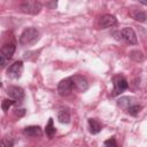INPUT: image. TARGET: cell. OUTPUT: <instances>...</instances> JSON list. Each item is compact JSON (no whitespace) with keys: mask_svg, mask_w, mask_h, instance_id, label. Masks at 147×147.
<instances>
[{"mask_svg":"<svg viewBox=\"0 0 147 147\" xmlns=\"http://www.w3.org/2000/svg\"><path fill=\"white\" fill-rule=\"evenodd\" d=\"M9 60H10V59H8V57H6V56H3V55H0V64H1V67L5 68V67L7 65V63L9 62Z\"/></svg>","mask_w":147,"mask_h":147,"instance_id":"44dd1931","label":"cell"},{"mask_svg":"<svg viewBox=\"0 0 147 147\" xmlns=\"http://www.w3.org/2000/svg\"><path fill=\"white\" fill-rule=\"evenodd\" d=\"M57 119H59L60 123H64V124L69 123L70 122V111H69V109L68 108L61 109L57 114Z\"/></svg>","mask_w":147,"mask_h":147,"instance_id":"4fadbf2b","label":"cell"},{"mask_svg":"<svg viewBox=\"0 0 147 147\" xmlns=\"http://www.w3.org/2000/svg\"><path fill=\"white\" fill-rule=\"evenodd\" d=\"M45 6L49 9H55L57 7V0H45Z\"/></svg>","mask_w":147,"mask_h":147,"instance_id":"ffe728a7","label":"cell"},{"mask_svg":"<svg viewBox=\"0 0 147 147\" xmlns=\"http://www.w3.org/2000/svg\"><path fill=\"white\" fill-rule=\"evenodd\" d=\"M15 49H16V46H15L14 42H7V44H5V45L1 47V55H3V56H6V57L10 59V57L14 55Z\"/></svg>","mask_w":147,"mask_h":147,"instance_id":"8fae6325","label":"cell"},{"mask_svg":"<svg viewBox=\"0 0 147 147\" xmlns=\"http://www.w3.org/2000/svg\"><path fill=\"white\" fill-rule=\"evenodd\" d=\"M113 84H114V91L113 95H118L123 93L127 88V80L123 76H115L113 78Z\"/></svg>","mask_w":147,"mask_h":147,"instance_id":"277c9868","label":"cell"},{"mask_svg":"<svg viewBox=\"0 0 147 147\" xmlns=\"http://www.w3.org/2000/svg\"><path fill=\"white\" fill-rule=\"evenodd\" d=\"M116 23H117L116 17L110 14H106V15L101 16V18H100V28L101 29H107V28L114 26V25H116Z\"/></svg>","mask_w":147,"mask_h":147,"instance_id":"52a82bcc","label":"cell"},{"mask_svg":"<svg viewBox=\"0 0 147 147\" xmlns=\"http://www.w3.org/2000/svg\"><path fill=\"white\" fill-rule=\"evenodd\" d=\"M15 114H16V116H23L24 114H25V110L24 109H16V111H15Z\"/></svg>","mask_w":147,"mask_h":147,"instance_id":"603a6c76","label":"cell"},{"mask_svg":"<svg viewBox=\"0 0 147 147\" xmlns=\"http://www.w3.org/2000/svg\"><path fill=\"white\" fill-rule=\"evenodd\" d=\"M88 127H90V132L92 134H96L101 131V124L94 119V118H90L88 119Z\"/></svg>","mask_w":147,"mask_h":147,"instance_id":"5bb4252c","label":"cell"},{"mask_svg":"<svg viewBox=\"0 0 147 147\" xmlns=\"http://www.w3.org/2000/svg\"><path fill=\"white\" fill-rule=\"evenodd\" d=\"M105 145H106V146H113V147H116V146H117V142H116L115 138H110V139H108V140L105 141Z\"/></svg>","mask_w":147,"mask_h":147,"instance_id":"7402d4cb","label":"cell"},{"mask_svg":"<svg viewBox=\"0 0 147 147\" xmlns=\"http://www.w3.org/2000/svg\"><path fill=\"white\" fill-rule=\"evenodd\" d=\"M74 86H75V83H74V78H72V77L64 78V79H62V80L59 83V85H57V92H59V94L62 95V96L68 95V94L72 91Z\"/></svg>","mask_w":147,"mask_h":147,"instance_id":"3957f363","label":"cell"},{"mask_svg":"<svg viewBox=\"0 0 147 147\" xmlns=\"http://www.w3.org/2000/svg\"><path fill=\"white\" fill-rule=\"evenodd\" d=\"M141 5H144V6H147V0H138Z\"/></svg>","mask_w":147,"mask_h":147,"instance_id":"cb8c5ba5","label":"cell"},{"mask_svg":"<svg viewBox=\"0 0 147 147\" xmlns=\"http://www.w3.org/2000/svg\"><path fill=\"white\" fill-rule=\"evenodd\" d=\"M22 71H23V62L16 61L9 65V68L7 70V75L10 78H18L22 75Z\"/></svg>","mask_w":147,"mask_h":147,"instance_id":"5b68a950","label":"cell"},{"mask_svg":"<svg viewBox=\"0 0 147 147\" xmlns=\"http://www.w3.org/2000/svg\"><path fill=\"white\" fill-rule=\"evenodd\" d=\"M21 10L23 13L26 14H32V15H37L40 13L41 10V5L38 1H30V0H25L23 1V3L21 5Z\"/></svg>","mask_w":147,"mask_h":147,"instance_id":"7a4b0ae2","label":"cell"},{"mask_svg":"<svg viewBox=\"0 0 147 147\" xmlns=\"http://www.w3.org/2000/svg\"><path fill=\"white\" fill-rule=\"evenodd\" d=\"M16 103V100L15 99H5L3 101H2V103H1V108H2V110L5 111V113H7L8 111V109L13 106V105H15Z\"/></svg>","mask_w":147,"mask_h":147,"instance_id":"e0dca14e","label":"cell"},{"mask_svg":"<svg viewBox=\"0 0 147 147\" xmlns=\"http://www.w3.org/2000/svg\"><path fill=\"white\" fill-rule=\"evenodd\" d=\"M23 133H24L26 137L37 138V137H41L42 131H41L40 126H38V125H31V126H26V127L23 130Z\"/></svg>","mask_w":147,"mask_h":147,"instance_id":"ba28073f","label":"cell"},{"mask_svg":"<svg viewBox=\"0 0 147 147\" xmlns=\"http://www.w3.org/2000/svg\"><path fill=\"white\" fill-rule=\"evenodd\" d=\"M131 100H133L132 98H130V96H123V98H121V99H118V101H117V105L121 107V108H127V107H130L131 106Z\"/></svg>","mask_w":147,"mask_h":147,"instance_id":"9a60e30c","label":"cell"},{"mask_svg":"<svg viewBox=\"0 0 147 147\" xmlns=\"http://www.w3.org/2000/svg\"><path fill=\"white\" fill-rule=\"evenodd\" d=\"M72 78H74L75 86H76V88H77L78 91L85 92V91L87 90L88 84H87V80H86L84 77H82V76H75V77H72Z\"/></svg>","mask_w":147,"mask_h":147,"instance_id":"30bf717a","label":"cell"},{"mask_svg":"<svg viewBox=\"0 0 147 147\" xmlns=\"http://www.w3.org/2000/svg\"><path fill=\"white\" fill-rule=\"evenodd\" d=\"M7 94L9 95V98L15 99V100H21L24 96V91L23 88L18 87V86H10L7 90Z\"/></svg>","mask_w":147,"mask_h":147,"instance_id":"9c48e42d","label":"cell"},{"mask_svg":"<svg viewBox=\"0 0 147 147\" xmlns=\"http://www.w3.org/2000/svg\"><path fill=\"white\" fill-rule=\"evenodd\" d=\"M38 40H39V31L36 28H28L20 36L21 46H30L36 44Z\"/></svg>","mask_w":147,"mask_h":147,"instance_id":"6da1fadb","label":"cell"},{"mask_svg":"<svg viewBox=\"0 0 147 147\" xmlns=\"http://www.w3.org/2000/svg\"><path fill=\"white\" fill-rule=\"evenodd\" d=\"M122 39H124L127 44L130 45H136L137 44V34L131 28H124L122 31Z\"/></svg>","mask_w":147,"mask_h":147,"instance_id":"8992f818","label":"cell"},{"mask_svg":"<svg viewBox=\"0 0 147 147\" xmlns=\"http://www.w3.org/2000/svg\"><path fill=\"white\" fill-rule=\"evenodd\" d=\"M45 132L49 138H53V136L55 134V127L53 125V118H49V121L45 127Z\"/></svg>","mask_w":147,"mask_h":147,"instance_id":"2e32d148","label":"cell"},{"mask_svg":"<svg viewBox=\"0 0 147 147\" xmlns=\"http://www.w3.org/2000/svg\"><path fill=\"white\" fill-rule=\"evenodd\" d=\"M129 56H130L133 61H136V62H140V61L142 60V57H144V55H142V53H141L140 51H131Z\"/></svg>","mask_w":147,"mask_h":147,"instance_id":"d6986e66","label":"cell"},{"mask_svg":"<svg viewBox=\"0 0 147 147\" xmlns=\"http://www.w3.org/2000/svg\"><path fill=\"white\" fill-rule=\"evenodd\" d=\"M141 109H142L141 106H139V105H134V106H130V107H127V108H126V111H127L130 115L136 116V115H138V114L140 113Z\"/></svg>","mask_w":147,"mask_h":147,"instance_id":"ac0fdd59","label":"cell"},{"mask_svg":"<svg viewBox=\"0 0 147 147\" xmlns=\"http://www.w3.org/2000/svg\"><path fill=\"white\" fill-rule=\"evenodd\" d=\"M131 16L133 20L138 21V22H146L147 21V13L139 10V9H132L131 10Z\"/></svg>","mask_w":147,"mask_h":147,"instance_id":"7c38bea8","label":"cell"}]
</instances>
